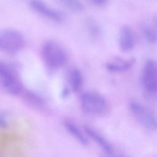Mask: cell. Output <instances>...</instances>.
Instances as JSON below:
<instances>
[{"label": "cell", "instance_id": "obj_1", "mask_svg": "<svg viewBox=\"0 0 157 157\" xmlns=\"http://www.w3.org/2000/svg\"><path fill=\"white\" fill-rule=\"evenodd\" d=\"M24 90L21 80L12 66L0 63V90L11 95H21Z\"/></svg>", "mask_w": 157, "mask_h": 157}, {"label": "cell", "instance_id": "obj_2", "mask_svg": "<svg viewBox=\"0 0 157 157\" xmlns=\"http://www.w3.org/2000/svg\"><path fill=\"white\" fill-rule=\"evenodd\" d=\"M41 57L46 67L51 71L62 67L67 61V56L63 48L53 41L46 42L41 49Z\"/></svg>", "mask_w": 157, "mask_h": 157}, {"label": "cell", "instance_id": "obj_3", "mask_svg": "<svg viewBox=\"0 0 157 157\" xmlns=\"http://www.w3.org/2000/svg\"><path fill=\"white\" fill-rule=\"evenodd\" d=\"M83 112L92 116H102L108 111V105L105 98L98 93L86 91L81 99Z\"/></svg>", "mask_w": 157, "mask_h": 157}, {"label": "cell", "instance_id": "obj_4", "mask_svg": "<svg viewBox=\"0 0 157 157\" xmlns=\"http://www.w3.org/2000/svg\"><path fill=\"white\" fill-rule=\"evenodd\" d=\"M22 35L12 29H4L0 31V51L14 54L20 51L25 45Z\"/></svg>", "mask_w": 157, "mask_h": 157}, {"label": "cell", "instance_id": "obj_5", "mask_svg": "<svg viewBox=\"0 0 157 157\" xmlns=\"http://www.w3.org/2000/svg\"><path fill=\"white\" fill-rule=\"evenodd\" d=\"M129 107L132 114L143 126L149 130H156V118L145 106L137 101H133L129 103Z\"/></svg>", "mask_w": 157, "mask_h": 157}, {"label": "cell", "instance_id": "obj_6", "mask_svg": "<svg viewBox=\"0 0 157 157\" xmlns=\"http://www.w3.org/2000/svg\"><path fill=\"white\" fill-rule=\"evenodd\" d=\"M157 64L152 59L147 60L144 66L142 73V83L149 93L156 94L157 90Z\"/></svg>", "mask_w": 157, "mask_h": 157}, {"label": "cell", "instance_id": "obj_7", "mask_svg": "<svg viewBox=\"0 0 157 157\" xmlns=\"http://www.w3.org/2000/svg\"><path fill=\"white\" fill-rule=\"evenodd\" d=\"M30 6L41 15L55 21H61L63 19L62 14L59 12L50 8L41 0H31Z\"/></svg>", "mask_w": 157, "mask_h": 157}, {"label": "cell", "instance_id": "obj_8", "mask_svg": "<svg viewBox=\"0 0 157 157\" xmlns=\"http://www.w3.org/2000/svg\"><path fill=\"white\" fill-rule=\"evenodd\" d=\"M118 43L120 49L123 52H129L133 49L135 46L134 34L129 26L124 25L121 27Z\"/></svg>", "mask_w": 157, "mask_h": 157}, {"label": "cell", "instance_id": "obj_9", "mask_svg": "<svg viewBox=\"0 0 157 157\" xmlns=\"http://www.w3.org/2000/svg\"><path fill=\"white\" fill-rule=\"evenodd\" d=\"M20 95L24 102L31 108L41 110L44 107L45 104L44 99L32 91L24 89Z\"/></svg>", "mask_w": 157, "mask_h": 157}, {"label": "cell", "instance_id": "obj_10", "mask_svg": "<svg viewBox=\"0 0 157 157\" xmlns=\"http://www.w3.org/2000/svg\"><path fill=\"white\" fill-rule=\"evenodd\" d=\"M84 131L88 136L91 138L107 154H112L113 151L112 145L101 134L89 126H84Z\"/></svg>", "mask_w": 157, "mask_h": 157}, {"label": "cell", "instance_id": "obj_11", "mask_svg": "<svg viewBox=\"0 0 157 157\" xmlns=\"http://www.w3.org/2000/svg\"><path fill=\"white\" fill-rule=\"evenodd\" d=\"M118 62H110L105 65L106 69L111 72H120L126 71L130 69L134 66L135 59H131L128 60H124L119 59Z\"/></svg>", "mask_w": 157, "mask_h": 157}, {"label": "cell", "instance_id": "obj_12", "mask_svg": "<svg viewBox=\"0 0 157 157\" xmlns=\"http://www.w3.org/2000/svg\"><path fill=\"white\" fill-rule=\"evenodd\" d=\"M69 81L71 90L74 92L80 90L83 83V76L80 71L77 68L71 70L69 75Z\"/></svg>", "mask_w": 157, "mask_h": 157}, {"label": "cell", "instance_id": "obj_13", "mask_svg": "<svg viewBox=\"0 0 157 157\" xmlns=\"http://www.w3.org/2000/svg\"><path fill=\"white\" fill-rule=\"evenodd\" d=\"M64 125L67 131L81 144L83 146L88 145V140L78 128L72 121L69 119H66L64 121Z\"/></svg>", "mask_w": 157, "mask_h": 157}, {"label": "cell", "instance_id": "obj_14", "mask_svg": "<svg viewBox=\"0 0 157 157\" xmlns=\"http://www.w3.org/2000/svg\"><path fill=\"white\" fill-rule=\"evenodd\" d=\"M59 2L67 9L75 12H81L83 10V5L80 0H58Z\"/></svg>", "mask_w": 157, "mask_h": 157}, {"label": "cell", "instance_id": "obj_15", "mask_svg": "<svg viewBox=\"0 0 157 157\" xmlns=\"http://www.w3.org/2000/svg\"><path fill=\"white\" fill-rule=\"evenodd\" d=\"M143 33L146 40L150 44H154L157 41L156 29L151 26H146L143 29Z\"/></svg>", "mask_w": 157, "mask_h": 157}, {"label": "cell", "instance_id": "obj_16", "mask_svg": "<svg viewBox=\"0 0 157 157\" xmlns=\"http://www.w3.org/2000/svg\"><path fill=\"white\" fill-rule=\"evenodd\" d=\"M92 3L97 6H101L106 4L108 0H90Z\"/></svg>", "mask_w": 157, "mask_h": 157}, {"label": "cell", "instance_id": "obj_17", "mask_svg": "<svg viewBox=\"0 0 157 157\" xmlns=\"http://www.w3.org/2000/svg\"><path fill=\"white\" fill-rule=\"evenodd\" d=\"M7 126V121L2 117L0 116V128H5Z\"/></svg>", "mask_w": 157, "mask_h": 157}, {"label": "cell", "instance_id": "obj_18", "mask_svg": "<svg viewBox=\"0 0 157 157\" xmlns=\"http://www.w3.org/2000/svg\"><path fill=\"white\" fill-rule=\"evenodd\" d=\"M62 97L63 98H67V97L68 96L69 94V90L68 88H65L63 89L62 91Z\"/></svg>", "mask_w": 157, "mask_h": 157}]
</instances>
